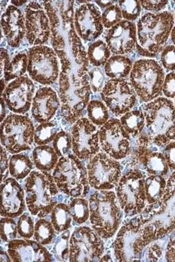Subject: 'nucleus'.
Returning a JSON list of instances; mask_svg holds the SVG:
<instances>
[{"mask_svg":"<svg viewBox=\"0 0 175 262\" xmlns=\"http://www.w3.org/2000/svg\"><path fill=\"white\" fill-rule=\"evenodd\" d=\"M136 26L137 53L146 58H154L165 49L174 27V15L169 11L146 13Z\"/></svg>","mask_w":175,"mask_h":262,"instance_id":"f257e3e1","label":"nucleus"},{"mask_svg":"<svg viewBox=\"0 0 175 262\" xmlns=\"http://www.w3.org/2000/svg\"><path fill=\"white\" fill-rule=\"evenodd\" d=\"M59 88L61 118L68 124H74L81 118L83 111L90 102L92 91L89 75L78 78L60 73Z\"/></svg>","mask_w":175,"mask_h":262,"instance_id":"f03ea898","label":"nucleus"},{"mask_svg":"<svg viewBox=\"0 0 175 262\" xmlns=\"http://www.w3.org/2000/svg\"><path fill=\"white\" fill-rule=\"evenodd\" d=\"M59 191L53 176L33 170L25 182L26 203L31 215L47 217L57 204Z\"/></svg>","mask_w":175,"mask_h":262,"instance_id":"7ed1b4c3","label":"nucleus"},{"mask_svg":"<svg viewBox=\"0 0 175 262\" xmlns=\"http://www.w3.org/2000/svg\"><path fill=\"white\" fill-rule=\"evenodd\" d=\"M149 140L162 146L175 140V107L170 100L158 97L144 106Z\"/></svg>","mask_w":175,"mask_h":262,"instance_id":"20e7f679","label":"nucleus"},{"mask_svg":"<svg viewBox=\"0 0 175 262\" xmlns=\"http://www.w3.org/2000/svg\"><path fill=\"white\" fill-rule=\"evenodd\" d=\"M114 192L97 190L89 198L90 220L92 228L103 239L112 237L121 222L120 206Z\"/></svg>","mask_w":175,"mask_h":262,"instance_id":"39448f33","label":"nucleus"},{"mask_svg":"<svg viewBox=\"0 0 175 262\" xmlns=\"http://www.w3.org/2000/svg\"><path fill=\"white\" fill-rule=\"evenodd\" d=\"M144 224L142 221L135 219L121 228L114 244L117 261L140 260L143 250L156 237L154 227Z\"/></svg>","mask_w":175,"mask_h":262,"instance_id":"423d86ee","label":"nucleus"},{"mask_svg":"<svg viewBox=\"0 0 175 262\" xmlns=\"http://www.w3.org/2000/svg\"><path fill=\"white\" fill-rule=\"evenodd\" d=\"M59 191L71 198H85L90 191L86 167L74 154L59 158L53 170Z\"/></svg>","mask_w":175,"mask_h":262,"instance_id":"0eeeda50","label":"nucleus"},{"mask_svg":"<svg viewBox=\"0 0 175 262\" xmlns=\"http://www.w3.org/2000/svg\"><path fill=\"white\" fill-rule=\"evenodd\" d=\"M165 77L162 64L155 59L144 58L133 63L129 79L139 99L148 103L162 95Z\"/></svg>","mask_w":175,"mask_h":262,"instance_id":"6e6552de","label":"nucleus"},{"mask_svg":"<svg viewBox=\"0 0 175 262\" xmlns=\"http://www.w3.org/2000/svg\"><path fill=\"white\" fill-rule=\"evenodd\" d=\"M35 126L31 119L11 114L1 123V144L11 154L31 149L34 142Z\"/></svg>","mask_w":175,"mask_h":262,"instance_id":"1a4fd4ad","label":"nucleus"},{"mask_svg":"<svg viewBox=\"0 0 175 262\" xmlns=\"http://www.w3.org/2000/svg\"><path fill=\"white\" fill-rule=\"evenodd\" d=\"M116 196L121 209L127 215L134 216L142 212L146 201L143 174L133 170L121 177L116 186Z\"/></svg>","mask_w":175,"mask_h":262,"instance_id":"9d476101","label":"nucleus"},{"mask_svg":"<svg viewBox=\"0 0 175 262\" xmlns=\"http://www.w3.org/2000/svg\"><path fill=\"white\" fill-rule=\"evenodd\" d=\"M28 73L33 81L43 86L55 84L59 77L58 57L53 49L36 46L28 53Z\"/></svg>","mask_w":175,"mask_h":262,"instance_id":"9b49d317","label":"nucleus"},{"mask_svg":"<svg viewBox=\"0 0 175 262\" xmlns=\"http://www.w3.org/2000/svg\"><path fill=\"white\" fill-rule=\"evenodd\" d=\"M69 261H99L104 251L100 236L92 228L80 226L75 228L70 237Z\"/></svg>","mask_w":175,"mask_h":262,"instance_id":"f8f14e48","label":"nucleus"},{"mask_svg":"<svg viewBox=\"0 0 175 262\" xmlns=\"http://www.w3.org/2000/svg\"><path fill=\"white\" fill-rule=\"evenodd\" d=\"M91 187L95 190H111L116 187L121 176L119 162L105 152H98L86 166Z\"/></svg>","mask_w":175,"mask_h":262,"instance_id":"ddd939ff","label":"nucleus"},{"mask_svg":"<svg viewBox=\"0 0 175 262\" xmlns=\"http://www.w3.org/2000/svg\"><path fill=\"white\" fill-rule=\"evenodd\" d=\"M103 102L114 116L121 117L133 108L137 94L126 79H110L101 92Z\"/></svg>","mask_w":175,"mask_h":262,"instance_id":"4468645a","label":"nucleus"},{"mask_svg":"<svg viewBox=\"0 0 175 262\" xmlns=\"http://www.w3.org/2000/svg\"><path fill=\"white\" fill-rule=\"evenodd\" d=\"M99 139L103 151L115 160H121L130 154V136L117 119H111L101 127Z\"/></svg>","mask_w":175,"mask_h":262,"instance_id":"2eb2a0df","label":"nucleus"},{"mask_svg":"<svg viewBox=\"0 0 175 262\" xmlns=\"http://www.w3.org/2000/svg\"><path fill=\"white\" fill-rule=\"evenodd\" d=\"M73 152L81 160H89L100 150L99 130L88 118H81L73 124L71 130Z\"/></svg>","mask_w":175,"mask_h":262,"instance_id":"dca6fc26","label":"nucleus"},{"mask_svg":"<svg viewBox=\"0 0 175 262\" xmlns=\"http://www.w3.org/2000/svg\"><path fill=\"white\" fill-rule=\"evenodd\" d=\"M26 37L33 47L47 43L51 36V23L42 7L31 2L25 9Z\"/></svg>","mask_w":175,"mask_h":262,"instance_id":"f3484780","label":"nucleus"},{"mask_svg":"<svg viewBox=\"0 0 175 262\" xmlns=\"http://www.w3.org/2000/svg\"><path fill=\"white\" fill-rule=\"evenodd\" d=\"M35 93L33 81L29 77L23 76L9 83L1 97L12 112L15 114H25L31 108Z\"/></svg>","mask_w":175,"mask_h":262,"instance_id":"a211bd4d","label":"nucleus"},{"mask_svg":"<svg viewBox=\"0 0 175 262\" xmlns=\"http://www.w3.org/2000/svg\"><path fill=\"white\" fill-rule=\"evenodd\" d=\"M74 25L77 35L85 41H95L103 32L101 13L94 4H83L75 12Z\"/></svg>","mask_w":175,"mask_h":262,"instance_id":"6ab92c4d","label":"nucleus"},{"mask_svg":"<svg viewBox=\"0 0 175 262\" xmlns=\"http://www.w3.org/2000/svg\"><path fill=\"white\" fill-rule=\"evenodd\" d=\"M105 40L114 55L130 54L136 50L137 26L132 21L122 20L108 30Z\"/></svg>","mask_w":175,"mask_h":262,"instance_id":"aec40b11","label":"nucleus"},{"mask_svg":"<svg viewBox=\"0 0 175 262\" xmlns=\"http://www.w3.org/2000/svg\"><path fill=\"white\" fill-rule=\"evenodd\" d=\"M0 199L2 217H18L25 212L27 205L25 192L16 179L7 178L1 183Z\"/></svg>","mask_w":175,"mask_h":262,"instance_id":"412c9836","label":"nucleus"},{"mask_svg":"<svg viewBox=\"0 0 175 262\" xmlns=\"http://www.w3.org/2000/svg\"><path fill=\"white\" fill-rule=\"evenodd\" d=\"M8 253L13 262H49L53 257L36 240L15 239L8 243Z\"/></svg>","mask_w":175,"mask_h":262,"instance_id":"4be33fe9","label":"nucleus"},{"mask_svg":"<svg viewBox=\"0 0 175 262\" xmlns=\"http://www.w3.org/2000/svg\"><path fill=\"white\" fill-rule=\"evenodd\" d=\"M61 106L60 100L53 89L40 87L35 93L31 106V115L37 122H50Z\"/></svg>","mask_w":175,"mask_h":262,"instance_id":"5701e85b","label":"nucleus"},{"mask_svg":"<svg viewBox=\"0 0 175 262\" xmlns=\"http://www.w3.org/2000/svg\"><path fill=\"white\" fill-rule=\"evenodd\" d=\"M1 30L10 47H19L26 36L25 15L20 9L8 7L1 17Z\"/></svg>","mask_w":175,"mask_h":262,"instance_id":"b1692460","label":"nucleus"},{"mask_svg":"<svg viewBox=\"0 0 175 262\" xmlns=\"http://www.w3.org/2000/svg\"><path fill=\"white\" fill-rule=\"evenodd\" d=\"M150 140L148 137L141 136L137 140L135 156L136 159L144 166L145 169L152 176H164L168 172V163L164 155L155 152L148 148Z\"/></svg>","mask_w":175,"mask_h":262,"instance_id":"393cba45","label":"nucleus"},{"mask_svg":"<svg viewBox=\"0 0 175 262\" xmlns=\"http://www.w3.org/2000/svg\"><path fill=\"white\" fill-rule=\"evenodd\" d=\"M31 157L37 169L47 172L54 170L59 159L54 148L48 145L38 146L34 148Z\"/></svg>","mask_w":175,"mask_h":262,"instance_id":"a878e982","label":"nucleus"},{"mask_svg":"<svg viewBox=\"0 0 175 262\" xmlns=\"http://www.w3.org/2000/svg\"><path fill=\"white\" fill-rule=\"evenodd\" d=\"M133 67V61L128 57L113 55L104 65V72L111 79H126L130 76Z\"/></svg>","mask_w":175,"mask_h":262,"instance_id":"bb28decb","label":"nucleus"},{"mask_svg":"<svg viewBox=\"0 0 175 262\" xmlns=\"http://www.w3.org/2000/svg\"><path fill=\"white\" fill-rule=\"evenodd\" d=\"M33 169V162L27 155L14 154L9 159V174L17 180H25Z\"/></svg>","mask_w":175,"mask_h":262,"instance_id":"cd10ccee","label":"nucleus"},{"mask_svg":"<svg viewBox=\"0 0 175 262\" xmlns=\"http://www.w3.org/2000/svg\"><path fill=\"white\" fill-rule=\"evenodd\" d=\"M119 120L124 130L133 138H137L142 134L146 126L144 113L139 110L129 111L123 115Z\"/></svg>","mask_w":175,"mask_h":262,"instance_id":"c85d7f7f","label":"nucleus"},{"mask_svg":"<svg viewBox=\"0 0 175 262\" xmlns=\"http://www.w3.org/2000/svg\"><path fill=\"white\" fill-rule=\"evenodd\" d=\"M28 54L24 52L16 54L4 69L3 77L5 80L8 82L23 77L28 70Z\"/></svg>","mask_w":175,"mask_h":262,"instance_id":"c756f323","label":"nucleus"},{"mask_svg":"<svg viewBox=\"0 0 175 262\" xmlns=\"http://www.w3.org/2000/svg\"><path fill=\"white\" fill-rule=\"evenodd\" d=\"M111 53L107 43L101 39L91 43L87 50L89 63L94 67H104L110 59Z\"/></svg>","mask_w":175,"mask_h":262,"instance_id":"7c9ffc66","label":"nucleus"},{"mask_svg":"<svg viewBox=\"0 0 175 262\" xmlns=\"http://www.w3.org/2000/svg\"><path fill=\"white\" fill-rule=\"evenodd\" d=\"M51 219L57 233H61L69 230L73 220L69 206L63 203L57 204L52 210Z\"/></svg>","mask_w":175,"mask_h":262,"instance_id":"2f4dec72","label":"nucleus"},{"mask_svg":"<svg viewBox=\"0 0 175 262\" xmlns=\"http://www.w3.org/2000/svg\"><path fill=\"white\" fill-rule=\"evenodd\" d=\"M109 109L104 103L93 100L88 104V119L96 126H102L109 120Z\"/></svg>","mask_w":175,"mask_h":262,"instance_id":"473e14b6","label":"nucleus"},{"mask_svg":"<svg viewBox=\"0 0 175 262\" xmlns=\"http://www.w3.org/2000/svg\"><path fill=\"white\" fill-rule=\"evenodd\" d=\"M164 179L159 176H150L145 180V191L146 200L149 204H157L160 201L165 190Z\"/></svg>","mask_w":175,"mask_h":262,"instance_id":"72a5a7b5","label":"nucleus"},{"mask_svg":"<svg viewBox=\"0 0 175 262\" xmlns=\"http://www.w3.org/2000/svg\"><path fill=\"white\" fill-rule=\"evenodd\" d=\"M60 131L58 124L53 122L41 123L35 128L34 142L38 146L47 145L54 140Z\"/></svg>","mask_w":175,"mask_h":262,"instance_id":"f704fd0d","label":"nucleus"},{"mask_svg":"<svg viewBox=\"0 0 175 262\" xmlns=\"http://www.w3.org/2000/svg\"><path fill=\"white\" fill-rule=\"evenodd\" d=\"M55 232L56 231L51 222H49L45 218H40L35 223L34 239L41 245H49L55 239Z\"/></svg>","mask_w":175,"mask_h":262,"instance_id":"c9c22d12","label":"nucleus"},{"mask_svg":"<svg viewBox=\"0 0 175 262\" xmlns=\"http://www.w3.org/2000/svg\"><path fill=\"white\" fill-rule=\"evenodd\" d=\"M73 221L78 224L85 223L90 218L89 201L83 198H73L69 204Z\"/></svg>","mask_w":175,"mask_h":262,"instance_id":"e433bc0d","label":"nucleus"},{"mask_svg":"<svg viewBox=\"0 0 175 262\" xmlns=\"http://www.w3.org/2000/svg\"><path fill=\"white\" fill-rule=\"evenodd\" d=\"M119 7L120 8L121 14L124 20L133 21L137 20L140 16L142 12V5L141 1L137 0H121L118 2Z\"/></svg>","mask_w":175,"mask_h":262,"instance_id":"4c0bfd02","label":"nucleus"},{"mask_svg":"<svg viewBox=\"0 0 175 262\" xmlns=\"http://www.w3.org/2000/svg\"><path fill=\"white\" fill-rule=\"evenodd\" d=\"M53 146L59 158L68 156L73 148L71 135L61 130L53 141Z\"/></svg>","mask_w":175,"mask_h":262,"instance_id":"58836bf2","label":"nucleus"},{"mask_svg":"<svg viewBox=\"0 0 175 262\" xmlns=\"http://www.w3.org/2000/svg\"><path fill=\"white\" fill-rule=\"evenodd\" d=\"M70 231L69 230L61 233L55 242L53 247V254L58 261H65L69 260L70 255Z\"/></svg>","mask_w":175,"mask_h":262,"instance_id":"ea45409f","label":"nucleus"},{"mask_svg":"<svg viewBox=\"0 0 175 262\" xmlns=\"http://www.w3.org/2000/svg\"><path fill=\"white\" fill-rule=\"evenodd\" d=\"M2 241L9 243L11 240L16 239L18 235L17 224L13 218L3 217L0 222Z\"/></svg>","mask_w":175,"mask_h":262,"instance_id":"a19ab883","label":"nucleus"},{"mask_svg":"<svg viewBox=\"0 0 175 262\" xmlns=\"http://www.w3.org/2000/svg\"><path fill=\"white\" fill-rule=\"evenodd\" d=\"M17 224V232L21 237L25 239H31L33 237L35 224L31 214H29V212H24L19 216Z\"/></svg>","mask_w":175,"mask_h":262,"instance_id":"79ce46f5","label":"nucleus"},{"mask_svg":"<svg viewBox=\"0 0 175 262\" xmlns=\"http://www.w3.org/2000/svg\"><path fill=\"white\" fill-rule=\"evenodd\" d=\"M122 14L119 5H115L105 9L101 14V21L103 27L111 29L122 21Z\"/></svg>","mask_w":175,"mask_h":262,"instance_id":"37998d69","label":"nucleus"},{"mask_svg":"<svg viewBox=\"0 0 175 262\" xmlns=\"http://www.w3.org/2000/svg\"><path fill=\"white\" fill-rule=\"evenodd\" d=\"M88 74L90 79L91 91L95 93L101 92L106 84L105 83V80H106L105 75L106 74H105L104 71H103L101 67H95L89 71Z\"/></svg>","mask_w":175,"mask_h":262,"instance_id":"c03bdc74","label":"nucleus"},{"mask_svg":"<svg viewBox=\"0 0 175 262\" xmlns=\"http://www.w3.org/2000/svg\"><path fill=\"white\" fill-rule=\"evenodd\" d=\"M160 61L163 68L166 71H175V47L168 45L161 53Z\"/></svg>","mask_w":175,"mask_h":262,"instance_id":"a18cd8bd","label":"nucleus"},{"mask_svg":"<svg viewBox=\"0 0 175 262\" xmlns=\"http://www.w3.org/2000/svg\"><path fill=\"white\" fill-rule=\"evenodd\" d=\"M162 93L169 100L175 99V73H169L165 77Z\"/></svg>","mask_w":175,"mask_h":262,"instance_id":"49530a36","label":"nucleus"},{"mask_svg":"<svg viewBox=\"0 0 175 262\" xmlns=\"http://www.w3.org/2000/svg\"><path fill=\"white\" fill-rule=\"evenodd\" d=\"M169 3L167 0H158V1H141L142 7L145 11L149 13H160L162 10L166 9Z\"/></svg>","mask_w":175,"mask_h":262,"instance_id":"de8ad7c7","label":"nucleus"},{"mask_svg":"<svg viewBox=\"0 0 175 262\" xmlns=\"http://www.w3.org/2000/svg\"><path fill=\"white\" fill-rule=\"evenodd\" d=\"M7 150L5 147H1V159H0V166H1V183L5 182L9 173V160L8 159Z\"/></svg>","mask_w":175,"mask_h":262,"instance_id":"09e8293b","label":"nucleus"},{"mask_svg":"<svg viewBox=\"0 0 175 262\" xmlns=\"http://www.w3.org/2000/svg\"><path fill=\"white\" fill-rule=\"evenodd\" d=\"M164 155L168 165L175 169V142H170L167 145Z\"/></svg>","mask_w":175,"mask_h":262,"instance_id":"8fccbe9b","label":"nucleus"},{"mask_svg":"<svg viewBox=\"0 0 175 262\" xmlns=\"http://www.w3.org/2000/svg\"><path fill=\"white\" fill-rule=\"evenodd\" d=\"M11 61L8 51L4 48L1 49V59H0V70H1V79L3 78L4 69L7 67L8 63Z\"/></svg>","mask_w":175,"mask_h":262,"instance_id":"3c124183","label":"nucleus"},{"mask_svg":"<svg viewBox=\"0 0 175 262\" xmlns=\"http://www.w3.org/2000/svg\"><path fill=\"white\" fill-rule=\"evenodd\" d=\"M95 3L101 8V9H106L111 6L115 5L116 1H95Z\"/></svg>","mask_w":175,"mask_h":262,"instance_id":"603ef678","label":"nucleus"},{"mask_svg":"<svg viewBox=\"0 0 175 262\" xmlns=\"http://www.w3.org/2000/svg\"><path fill=\"white\" fill-rule=\"evenodd\" d=\"M6 104L5 101L4 100L3 97H1V110H0V115H1V118H0V122H3L4 120L6 118V114H7V110H6Z\"/></svg>","mask_w":175,"mask_h":262,"instance_id":"864d4df0","label":"nucleus"},{"mask_svg":"<svg viewBox=\"0 0 175 262\" xmlns=\"http://www.w3.org/2000/svg\"><path fill=\"white\" fill-rule=\"evenodd\" d=\"M0 258H1V261L4 262H11L12 261L11 258L10 257L9 253L7 252L3 251V249L1 250V253H0Z\"/></svg>","mask_w":175,"mask_h":262,"instance_id":"5fc2aeb1","label":"nucleus"},{"mask_svg":"<svg viewBox=\"0 0 175 262\" xmlns=\"http://www.w3.org/2000/svg\"><path fill=\"white\" fill-rule=\"evenodd\" d=\"M170 39L172 41L173 45L175 47V26L173 27L172 31H171L170 33Z\"/></svg>","mask_w":175,"mask_h":262,"instance_id":"6e6d98bb","label":"nucleus"},{"mask_svg":"<svg viewBox=\"0 0 175 262\" xmlns=\"http://www.w3.org/2000/svg\"><path fill=\"white\" fill-rule=\"evenodd\" d=\"M12 4H14L16 7H19V6H23L27 3V1H12Z\"/></svg>","mask_w":175,"mask_h":262,"instance_id":"4d7b16f0","label":"nucleus"},{"mask_svg":"<svg viewBox=\"0 0 175 262\" xmlns=\"http://www.w3.org/2000/svg\"><path fill=\"white\" fill-rule=\"evenodd\" d=\"M5 79H1V86H2V89H1V96L2 95H3V93H4V91H5V86H6V84H5Z\"/></svg>","mask_w":175,"mask_h":262,"instance_id":"13d9d810","label":"nucleus"},{"mask_svg":"<svg viewBox=\"0 0 175 262\" xmlns=\"http://www.w3.org/2000/svg\"><path fill=\"white\" fill-rule=\"evenodd\" d=\"M174 23H175V12H174Z\"/></svg>","mask_w":175,"mask_h":262,"instance_id":"bf43d9fd","label":"nucleus"},{"mask_svg":"<svg viewBox=\"0 0 175 262\" xmlns=\"http://www.w3.org/2000/svg\"><path fill=\"white\" fill-rule=\"evenodd\" d=\"M174 107H175V100H174Z\"/></svg>","mask_w":175,"mask_h":262,"instance_id":"052dcab7","label":"nucleus"},{"mask_svg":"<svg viewBox=\"0 0 175 262\" xmlns=\"http://www.w3.org/2000/svg\"><path fill=\"white\" fill-rule=\"evenodd\" d=\"M174 3H175V1L174 2Z\"/></svg>","mask_w":175,"mask_h":262,"instance_id":"680f3d73","label":"nucleus"}]
</instances>
